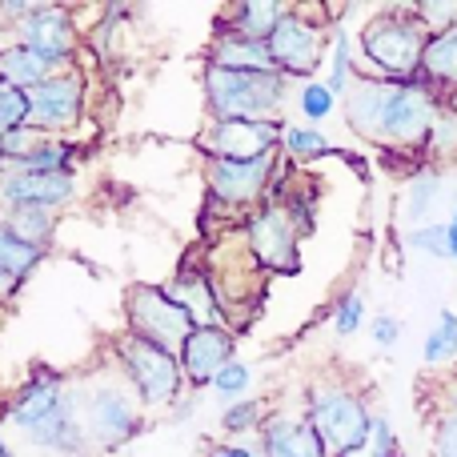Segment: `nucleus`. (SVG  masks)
<instances>
[{
    "instance_id": "nucleus-40",
    "label": "nucleus",
    "mask_w": 457,
    "mask_h": 457,
    "mask_svg": "<svg viewBox=\"0 0 457 457\" xmlns=\"http://www.w3.org/2000/svg\"><path fill=\"white\" fill-rule=\"evenodd\" d=\"M434 457H457V405L442 413L434 429Z\"/></svg>"
},
{
    "instance_id": "nucleus-31",
    "label": "nucleus",
    "mask_w": 457,
    "mask_h": 457,
    "mask_svg": "<svg viewBox=\"0 0 457 457\" xmlns=\"http://www.w3.org/2000/svg\"><path fill=\"white\" fill-rule=\"evenodd\" d=\"M337 101L341 96L333 93L325 80H305L301 93H297V109H301V117L305 120H329V112L337 109Z\"/></svg>"
},
{
    "instance_id": "nucleus-4",
    "label": "nucleus",
    "mask_w": 457,
    "mask_h": 457,
    "mask_svg": "<svg viewBox=\"0 0 457 457\" xmlns=\"http://www.w3.org/2000/svg\"><path fill=\"white\" fill-rule=\"evenodd\" d=\"M289 77L281 72H228L205 64L209 120H285Z\"/></svg>"
},
{
    "instance_id": "nucleus-10",
    "label": "nucleus",
    "mask_w": 457,
    "mask_h": 457,
    "mask_svg": "<svg viewBox=\"0 0 457 457\" xmlns=\"http://www.w3.org/2000/svg\"><path fill=\"white\" fill-rule=\"evenodd\" d=\"M277 177V153L253 161H225V157H205V181L209 197L225 209H261L269 201Z\"/></svg>"
},
{
    "instance_id": "nucleus-21",
    "label": "nucleus",
    "mask_w": 457,
    "mask_h": 457,
    "mask_svg": "<svg viewBox=\"0 0 457 457\" xmlns=\"http://www.w3.org/2000/svg\"><path fill=\"white\" fill-rule=\"evenodd\" d=\"M0 72H4V85L37 88V85H45V80H53L56 72H64V69L56 61H48V56L32 53V48L4 45V53H0Z\"/></svg>"
},
{
    "instance_id": "nucleus-41",
    "label": "nucleus",
    "mask_w": 457,
    "mask_h": 457,
    "mask_svg": "<svg viewBox=\"0 0 457 457\" xmlns=\"http://www.w3.org/2000/svg\"><path fill=\"white\" fill-rule=\"evenodd\" d=\"M370 333H373V345L378 349H394L397 341H402V321H397L394 313H378L370 321Z\"/></svg>"
},
{
    "instance_id": "nucleus-46",
    "label": "nucleus",
    "mask_w": 457,
    "mask_h": 457,
    "mask_svg": "<svg viewBox=\"0 0 457 457\" xmlns=\"http://www.w3.org/2000/svg\"><path fill=\"white\" fill-rule=\"evenodd\" d=\"M453 405H457V402H453Z\"/></svg>"
},
{
    "instance_id": "nucleus-7",
    "label": "nucleus",
    "mask_w": 457,
    "mask_h": 457,
    "mask_svg": "<svg viewBox=\"0 0 457 457\" xmlns=\"http://www.w3.org/2000/svg\"><path fill=\"white\" fill-rule=\"evenodd\" d=\"M117 370L125 373V381L141 397L145 410H173L185 397V389H189L181 357L153 345V341L133 337V333H125L117 341Z\"/></svg>"
},
{
    "instance_id": "nucleus-22",
    "label": "nucleus",
    "mask_w": 457,
    "mask_h": 457,
    "mask_svg": "<svg viewBox=\"0 0 457 457\" xmlns=\"http://www.w3.org/2000/svg\"><path fill=\"white\" fill-rule=\"evenodd\" d=\"M421 80L434 88H457V24L445 32H434L421 61Z\"/></svg>"
},
{
    "instance_id": "nucleus-3",
    "label": "nucleus",
    "mask_w": 457,
    "mask_h": 457,
    "mask_svg": "<svg viewBox=\"0 0 457 457\" xmlns=\"http://www.w3.org/2000/svg\"><path fill=\"white\" fill-rule=\"evenodd\" d=\"M426 45H429V29L418 21L413 8H394V12L373 16L361 32V56L378 80L426 85V80H421Z\"/></svg>"
},
{
    "instance_id": "nucleus-26",
    "label": "nucleus",
    "mask_w": 457,
    "mask_h": 457,
    "mask_svg": "<svg viewBox=\"0 0 457 457\" xmlns=\"http://www.w3.org/2000/svg\"><path fill=\"white\" fill-rule=\"evenodd\" d=\"M4 233L21 237V241H29V245H40V249H48V245H53V237H56V213H53V209H8Z\"/></svg>"
},
{
    "instance_id": "nucleus-32",
    "label": "nucleus",
    "mask_w": 457,
    "mask_h": 457,
    "mask_svg": "<svg viewBox=\"0 0 457 457\" xmlns=\"http://www.w3.org/2000/svg\"><path fill=\"white\" fill-rule=\"evenodd\" d=\"M410 249L413 253H426V257H434V261H445L450 257V225L445 221H429V225H418V228H410Z\"/></svg>"
},
{
    "instance_id": "nucleus-16",
    "label": "nucleus",
    "mask_w": 457,
    "mask_h": 457,
    "mask_svg": "<svg viewBox=\"0 0 457 457\" xmlns=\"http://www.w3.org/2000/svg\"><path fill=\"white\" fill-rule=\"evenodd\" d=\"M257 437L265 445V457H329L305 413L301 418L297 413H269Z\"/></svg>"
},
{
    "instance_id": "nucleus-1",
    "label": "nucleus",
    "mask_w": 457,
    "mask_h": 457,
    "mask_svg": "<svg viewBox=\"0 0 457 457\" xmlns=\"http://www.w3.org/2000/svg\"><path fill=\"white\" fill-rule=\"evenodd\" d=\"M345 120L357 137L381 149H413L426 153V141L434 133L437 101L426 85H402V80H378L357 77L345 93Z\"/></svg>"
},
{
    "instance_id": "nucleus-30",
    "label": "nucleus",
    "mask_w": 457,
    "mask_h": 457,
    "mask_svg": "<svg viewBox=\"0 0 457 457\" xmlns=\"http://www.w3.org/2000/svg\"><path fill=\"white\" fill-rule=\"evenodd\" d=\"M29 125H32V96H29V88L0 85V133L29 129Z\"/></svg>"
},
{
    "instance_id": "nucleus-2",
    "label": "nucleus",
    "mask_w": 457,
    "mask_h": 457,
    "mask_svg": "<svg viewBox=\"0 0 457 457\" xmlns=\"http://www.w3.org/2000/svg\"><path fill=\"white\" fill-rule=\"evenodd\" d=\"M8 426L53 457H77L88 445L85 421H80V389L48 370L32 373L16 389L8 405Z\"/></svg>"
},
{
    "instance_id": "nucleus-17",
    "label": "nucleus",
    "mask_w": 457,
    "mask_h": 457,
    "mask_svg": "<svg viewBox=\"0 0 457 457\" xmlns=\"http://www.w3.org/2000/svg\"><path fill=\"white\" fill-rule=\"evenodd\" d=\"M4 205L8 209H61L77 197V177L56 173V177H16L4 173Z\"/></svg>"
},
{
    "instance_id": "nucleus-37",
    "label": "nucleus",
    "mask_w": 457,
    "mask_h": 457,
    "mask_svg": "<svg viewBox=\"0 0 457 457\" xmlns=\"http://www.w3.org/2000/svg\"><path fill=\"white\" fill-rule=\"evenodd\" d=\"M249 386H253V370L245 361H233V365H225V373L213 381V394L225 397V402H241V397L249 394Z\"/></svg>"
},
{
    "instance_id": "nucleus-12",
    "label": "nucleus",
    "mask_w": 457,
    "mask_h": 457,
    "mask_svg": "<svg viewBox=\"0 0 457 457\" xmlns=\"http://www.w3.org/2000/svg\"><path fill=\"white\" fill-rule=\"evenodd\" d=\"M12 45L32 48V53L56 61L61 69H72V56H77V45H80L77 16L64 4H40L32 16L12 24Z\"/></svg>"
},
{
    "instance_id": "nucleus-18",
    "label": "nucleus",
    "mask_w": 457,
    "mask_h": 457,
    "mask_svg": "<svg viewBox=\"0 0 457 457\" xmlns=\"http://www.w3.org/2000/svg\"><path fill=\"white\" fill-rule=\"evenodd\" d=\"M165 289H169V297H173L177 305L189 309V317L197 321V329H205V325H228L221 301H217V289H213L209 269H189L185 265L173 281H165Z\"/></svg>"
},
{
    "instance_id": "nucleus-29",
    "label": "nucleus",
    "mask_w": 457,
    "mask_h": 457,
    "mask_svg": "<svg viewBox=\"0 0 457 457\" xmlns=\"http://www.w3.org/2000/svg\"><path fill=\"white\" fill-rule=\"evenodd\" d=\"M281 149L289 161H313V157H325V153H329V141H325V133L317 125H289L285 129Z\"/></svg>"
},
{
    "instance_id": "nucleus-13",
    "label": "nucleus",
    "mask_w": 457,
    "mask_h": 457,
    "mask_svg": "<svg viewBox=\"0 0 457 457\" xmlns=\"http://www.w3.org/2000/svg\"><path fill=\"white\" fill-rule=\"evenodd\" d=\"M85 72L80 69H64L53 80L29 88L32 96V129H40L45 137H61L69 129L80 125L85 117Z\"/></svg>"
},
{
    "instance_id": "nucleus-42",
    "label": "nucleus",
    "mask_w": 457,
    "mask_h": 457,
    "mask_svg": "<svg viewBox=\"0 0 457 457\" xmlns=\"http://www.w3.org/2000/svg\"><path fill=\"white\" fill-rule=\"evenodd\" d=\"M205 457H265V445H245V442H217L209 445Z\"/></svg>"
},
{
    "instance_id": "nucleus-6",
    "label": "nucleus",
    "mask_w": 457,
    "mask_h": 457,
    "mask_svg": "<svg viewBox=\"0 0 457 457\" xmlns=\"http://www.w3.org/2000/svg\"><path fill=\"white\" fill-rule=\"evenodd\" d=\"M80 421H85L88 445H96V450H120L125 442H133L141 434L145 429L141 397L133 394L125 373L96 378L80 389Z\"/></svg>"
},
{
    "instance_id": "nucleus-39",
    "label": "nucleus",
    "mask_w": 457,
    "mask_h": 457,
    "mask_svg": "<svg viewBox=\"0 0 457 457\" xmlns=\"http://www.w3.org/2000/svg\"><path fill=\"white\" fill-rule=\"evenodd\" d=\"M445 153H457V117L442 109L434 120V133L426 141V157H445Z\"/></svg>"
},
{
    "instance_id": "nucleus-20",
    "label": "nucleus",
    "mask_w": 457,
    "mask_h": 457,
    "mask_svg": "<svg viewBox=\"0 0 457 457\" xmlns=\"http://www.w3.org/2000/svg\"><path fill=\"white\" fill-rule=\"evenodd\" d=\"M289 4L281 0H241V4L228 8V21L221 32H237V37H249V40H269L277 32V24L285 21Z\"/></svg>"
},
{
    "instance_id": "nucleus-45",
    "label": "nucleus",
    "mask_w": 457,
    "mask_h": 457,
    "mask_svg": "<svg viewBox=\"0 0 457 457\" xmlns=\"http://www.w3.org/2000/svg\"><path fill=\"white\" fill-rule=\"evenodd\" d=\"M0 457H16L12 450H8V442H4V445H0Z\"/></svg>"
},
{
    "instance_id": "nucleus-24",
    "label": "nucleus",
    "mask_w": 457,
    "mask_h": 457,
    "mask_svg": "<svg viewBox=\"0 0 457 457\" xmlns=\"http://www.w3.org/2000/svg\"><path fill=\"white\" fill-rule=\"evenodd\" d=\"M48 249L40 245H29L12 233H0V277H4V293H16L24 285V277L45 261Z\"/></svg>"
},
{
    "instance_id": "nucleus-43",
    "label": "nucleus",
    "mask_w": 457,
    "mask_h": 457,
    "mask_svg": "<svg viewBox=\"0 0 457 457\" xmlns=\"http://www.w3.org/2000/svg\"><path fill=\"white\" fill-rule=\"evenodd\" d=\"M193 418V394H185L181 402L173 405V413H169V426H181V421H189Z\"/></svg>"
},
{
    "instance_id": "nucleus-34",
    "label": "nucleus",
    "mask_w": 457,
    "mask_h": 457,
    "mask_svg": "<svg viewBox=\"0 0 457 457\" xmlns=\"http://www.w3.org/2000/svg\"><path fill=\"white\" fill-rule=\"evenodd\" d=\"M361 321H365V293L349 289L345 297L337 301V309H333V333H337V337H353V333L361 329Z\"/></svg>"
},
{
    "instance_id": "nucleus-28",
    "label": "nucleus",
    "mask_w": 457,
    "mask_h": 457,
    "mask_svg": "<svg viewBox=\"0 0 457 457\" xmlns=\"http://www.w3.org/2000/svg\"><path fill=\"white\" fill-rule=\"evenodd\" d=\"M450 357H457V313L453 309H442V313H437V325L429 329L426 345H421V361L442 365V361H450Z\"/></svg>"
},
{
    "instance_id": "nucleus-27",
    "label": "nucleus",
    "mask_w": 457,
    "mask_h": 457,
    "mask_svg": "<svg viewBox=\"0 0 457 457\" xmlns=\"http://www.w3.org/2000/svg\"><path fill=\"white\" fill-rule=\"evenodd\" d=\"M437 197H442V177L434 173V169H426V173H418L410 181V189H405V217L418 225H429V213H434Z\"/></svg>"
},
{
    "instance_id": "nucleus-9",
    "label": "nucleus",
    "mask_w": 457,
    "mask_h": 457,
    "mask_svg": "<svg viewBox=\"0 0 457 457\" xmlns=\"http://www.w3.org/2000/svg\"><path fill=\"white\" fill-rule=\"evenodd\" d=\"M245 245H249L253 261H257L265 273H297L301 269V228L289 217V209L277 205V201H265L261 209H253L245 217Z\"/></svg>"
},
{
    "instance_id": "nucleus-36",
    "label": "nucleus",
    "mask_w": 457,
    "mask_h": 457,
    "mask_svg": "<svg viewBox=\"0 0 457 457\" xmlns=\"http://www.w3.org/2000/svg\"><path fill=\"white\" fill-rule=\"evenodd\" d=\"M48 137L40 133V129H12V133H0V157H4V165H12V161H24L29 153H37L40 145H45Z\"/></svg>"
},
{
    "instance_id": "nucleus-33",
    "label": "nucleus",
    "mask_w": 457,
    "mask_h": 457,
    "mask_svg": "<svg viewBox=\"0 0 457 457\" xmlns=\"http://www.w3.org/2000/svg\"><path fill=\"white\" fill-rule=\"evenodd\" d=\"M261 426H265V405H261V402H233L221 413V429H225V434H233V437L253 434V429L261 434Z\"/></svg>"
},
{
    "instance_id": "nucleus-8",
    "label": "nucleus",
    "mask_w": 457,
    "mask_h": 457,
    "mask_svg": "<svg viewBox=\"0 0 457 457\" xmlns=\"http://www.w3.org/2000/svg\"><path fill=\"white\" fill-rule=\"evenodd\" d=\"M125 333L141 341H153V345L169 349V353L181 357L185 341L193 337L197 321L189 317V309L177 305L169 297L165 285H149V281H137L133 289L125 293Z\"/></svg>"
},
{
    "instance_id": "nucleus-5",
    "label": "nucleus",
    "mask_w": 457,
    "mask_h": 457,
    "mask_svg": "<svg viewBox=\"0 0 457 457\" xmlns=\"http://www.w3.org/2000/svg\"><path fill=\"white\" fill-rule=\"evenodd\" d=\"M305 418L313 434L321 437L325 453L345 457L349 450L370 442L378 413H370V402L357 389L341 386V381H317L305 397Z\"/></svg>"
},
{
    "instance_id": "nucleus-23",
    "label": "nucleus",
    "mask_w": 457,
    "mask_h": 457,
    "mask_svg": "<svg viewBox=\"0 0 457 457\" xmlns=\"http://www.w3.org/2000/svg\"><path fill=\"white\" fill-rule=\"evenodd\" d=\"M72 141L64 137H48L37 153H29L24 161H12L4 165V173H16V177H56V173H72Z\"/></svg>"
},
{
    "instance_id": "nucleus-44",
    "label": "nucleus",
    "mask_w": 457,
    "mask_h": 457,
    "mask_svg": "<svg viewBox=\"0 0 457 457\" xmlns=\"http://www.w3.org/2000/svg\"><path fill=\"white\" fill-rule=\"evenodd\" d=\"M450 261H457V201H453V213H450Z\"/></svg>"
},
{
    "instance_id": "nucleus-15",
    "label": "nucleus",
    "mask_w": 457,
    "mask_h": 457,
    "mask_svg": "<svg viewBox=\"0 0 457 457\" xmlns=\"http://www.w3.org/2000/svg\"><path fill=\"white\" fill-rule=\"evenodd\" d=\"M237 349V329L228 325H205V329H193V337L181 349V370L189 381V394L201 389H213V381L225 373V365H233Z\"/></svg>"
},
{
    "instance_id": "nucleus-11",
    "label": "nucleus",
    "mask_w": 457,
    "mask_h": 457,
    "mask_svg": "<svg viewBox=\"0 0 457 457\" xmlns=\"http://www.w3.org/2000/svg\"><path fill=\"white\" fill-rule=\"evenodd\" d=\"M325 45H329V29L321 21H309L305 8L285 12V21L277 24V32L269 37V53L277 61V72L289 80H309L325 64Z\"/></svg>"
},
{
    "instance_id": "nucleus-25",
    "label": "nucleus",
    "mask_w": 457,
    "mask_h": 457,
    "mask_svg": "<svg viewBox=\"0 0 457 457\" xmlns=\"http://www.w3.org/2000/svg\"><path fill=\"white\" fill-rule=\"evenodd\" d=\"M361 77V64L353 56V37H349L345 24H333V48H329V80L325 85L345 101V93L353 88V80Z\"/></svg>"
},
{
    "instance_id": "nucleus-14",
    "label": "nucleus",
    "mask_w": 457,
    "mask_h": 457,
    "mask_svg": "<svg viewBox=\"0 0 457 457\" xmlns=\"http://www.w3.org/2000/svg\"><path fill=\"white\" fill-rule=\"evenodd\" d=\"M285 120H213L201 133V149L205 157L225 161H253L265 153H281L277 145L285 141Z\"/></svg>"
},
{
    "instance_id": "nucleus-35",
    "label": "nucleus",
    "mask_w": 457,
    "mask_h": 457,
    "mask_svg": "<svg viewBox=\"0 0 457 457\" xmlns=\"http://www.w3.org/2000/svg\"><path fill=\"white\" fill-rule=\"evenodd\" d=\"M345 457H402V442H397L394 426H389L386 418H373V434L365 445H357V450H349Z\"/></svg>"
},
{
    "instance_id": "nucleus-38",
    "label": "nucleus",
    "mask_w": 457,
    "mask_h": 457,
    "mask_svg": "<svg viewBox=\"0 0 457 457\" xmlns=\"http://www.w3.org/2000/svg\"><path fill=\"white\" fill-rule=\"evenodd\" d=\"M413 12H418V21L429 29V37L457 24V4L453 0H421V4H413Z\"/></svg>"
},
{
    "instance_id": "nucleus-19",
    "label": "nucleus",
    "mask_w": 457,
    "mask_h": 457,
    "mask_svg": "<svg viewBox=\"0 0 457 457\" xmlns=\"http://www.w3.org/2000/svg\"><path fill=\"white\" fill-rule=\"evenodd\" d=\"M209 64L228 72H277V61L269 53V40H249L237 32H221L209 48Z\"/></svg>"
}]
</instances>
